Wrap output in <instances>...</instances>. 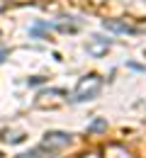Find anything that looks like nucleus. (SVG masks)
<instances>
[{
	"instance_id": "nucleus-1",
	"label": "nucleus",
	"mask_w": 146,
	"mask_h": 158,
	"mask_svg": "<svg viewBox=\"0 0 146 158\" xmlns=\"http://www.w3.org/2000/svg\"><path fill=\"white\" fill-rule=\"evenodd\" d=\"M100 90H102V80L98 78V76H85V78L78 83V88H76V100H78V102L93 100V98L100 95Z\"/></svg>"
},
{
	"instance_id": "nucleus-2",
	"label": "nucleus",
	"mask_w": 146,
	"mask_h": 158,
	"mask_svg": "<svg viewBox=\"0 0 146 158\" xmlns=\"http://www.w3.org/2000/svg\"><path fill=\"white\" fill-rule=\"evenodd\" d=\"M71 143V134H63V131H49L42 141V151H49V153H56V151H61L63 146H68Z\"/></svg>"
},
{
	"instance_id": "nucleus-5",
	"label": "nucleus",
	"mask_w": 146,
	"mask_h": 158,
	"mask_svg": "<svg viewBox=\"0 0 146 158\" xmlns=\"http://www.w3.org/2000/svg\"><path fill=\"white\" fill-rule=\"evenodd\" d=\"M39 153H42V148H34V151H29V153H22V156H17V158H42Z\"/></svg>"
},
{
	"instance_id": "nucleus-6",
	"label": "nucleus",
	"mask_w": 146,
	"mask_h": 158,
	"mask_svg": "<svg viewBox=\"0 0 146 158\" xmlns=\"http://www.w3.org/2000/svg\"><path fill=\"white\" fill-rule=\"evenodd\" d=\"M44 80H46V78H39V76H37V78H29L27 83H29V85H42Z\"/></svg>"
},
{
	"instance_id": "nucleus-3",
	"label": "nucleus",
	"mask_w": 146,
	"mask_h": 158,
	"mask_svg": "<svg viewBox=\"0 0 146 158\" xmlns=\"http://www.w3.org/2000/svg\"><path fill=\"white\" fill-rule=\"evenodd\" d=\"M102 27H105V29H110V32H119V34H129V32H131L129 24H122V22H115V20H105Z\"/></svg>"
},
{
	"instance_id": "nucleus-4",
	"label": "nucleus",
	"mask_w": 146,
	"mask_h": 158,
	"mask_svg": "<svg viewBox=\"0 0 146 158\" xmlns=\"http://www.w3.org/2000/svg\"><path fill=\"white\" fill-rule=\"evenodd\" d=\"M105 129H107V122H105V119H95L93 124H88V131H90V134H93V131H105Z\"/></svg>"
},
{
	"instance_id": "nucleus-7",
	"label": "nucleus",
	"mask_w": 146,
	"mask_h": 158,
	"mask_svg": "<svg viewBox=\"0 0 146 158\" xmlns=\"http://www.w3.org/2000/svg\"><path fill=\"white\" fill-rule=\"evenodd\" d=\"M0 156H2V153H0Z\"/></svg>"
}]
</instances>
